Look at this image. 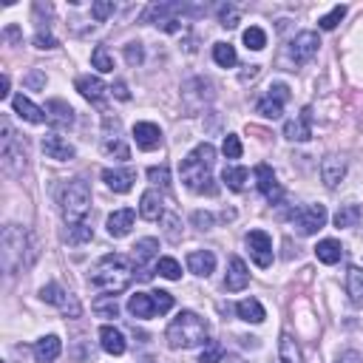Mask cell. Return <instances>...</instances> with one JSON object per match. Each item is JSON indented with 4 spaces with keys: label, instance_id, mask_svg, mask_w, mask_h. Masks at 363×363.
Masks as SVG:
<instances>
[{
    "label": "cell",
    "instance_id": "cell-1",
    "mask_svg": "<svg viewBox=\"0 0 363 363\" xmlns=\"http://www.w3.org/2000/svg\"><path fill=\"white\" fill-rule=\"evenodd\" d=\"M213 159H216V148L210 142H202L190 151L182 165H179V174L182 182L194 190V194H207V196H216L219 187L213 182Z\"/></svg>",
    "mask_w": 363,
    "mask_h": 363
},
{
    "label": "cell",
    "instance_id": "cell-2",
    "mask_svg": "<svg viewBox=\"0 0 363 363\" xmlns=\"http://www.w3.org/2000/svg\"><path fill=\"white\" fill-rule=\"evenodd\" d=\"M134 279V264L128 255L122 253H108L102 255V259L97 261V267L91 270V287L102 290L105 295H117L122 290H128V284H131Z\"/></svg>",
    "mask_w": 363,
    "mask_h": 363
},
{
    "label": "cell",
    "instance_id": "cell-3",
    "mask_svg": "<svg viewBox=\"0 0 363 363\" xmlns=\"http://www.w3.org/2000/svg\"><path fill=\"white\" fill-rule=\"evenodd\" d=\"M204 340H207V321L190 309L179 312L174 318V324L167 327V347L170 349H194V347H202Z\"/></svg>",
    "mask_w": 363,
    "mask_h": 363
},
{
    "label": "cell",
    "instance_id": "cell-4",
    "mask_svg": "<svg viewBox=\"0 0 363 363\" xmlns=\"http://www.w3.org/2000/svg\"><path fill=\"white\" fill-rule=\"evenodd\" d=\"M60 210L66 224H82L91 210V187L85 179H71L60 190Z\"/></svg>",
    "mask_w": 363,
    "mask_h": 363
},
{
    "label": "cell",
    "instance_id": "cell-5",
    "mask_svg": "<svg viewBox=\"0 0 363 363\" xmlns=\"http://www.w3.org/2000/svg\"><path fill=\"white\" fill-rule=\"evenodd\" d=\"M26 230L17 227V224H6L3 227V236H0V261H3V270L12 275L17 272V267L23 264V255H26Z\"/></svg>",
    "mask_w": 363,
    "mask_h": 363
},
{
    "label": "cell",
    "instance_id": "cell-6",
    "mask_svg": "<svg viewBox=\"0 0 363 363\" xmlns=\"http://www.w3.org/2000/svg\"><path fill=\"white\" fill-rule=\"evenodd\" d=\"M0 131H3V137H0V159H3V170L9 176H17L20 170L26 167V148H23V139H20L14 131L9 119L0 122Z\"/></svg>",
    "mask_w": 363,
    "mask_h": 363
},
{
    "label": "cell",
    "instance_id": "cell-7",
    "mask_svg": "<svg viewBox=\"0 0 363 363\" xmlns=\"http://www.w3.org/2000/svg\"><path fill=\"white\" fill-rule=\"evenodd\" d=\"M292 222L301 236H315V233L327 224V207L324 204H304L292 213Z\"/></svg>",
    "mask_w": 363,
    "mask_h": 363
},
{
    "label": "cell",
    "instance_id": "cell-8",
    "mask_svg": "<svg viewBox=\"0 0 363 363\" xmlns=\"http://www.w3.org/2000/svg\"><path fill=\"white\" fill-rule=\"evenodd\" d=\"M134 261L139 270V281H151L156 267H151V261H159V242L156 239H139L134 247Z\"/></svg>",
    "mask_w": 363,
    "mask_h": 363
},
{
    "label": "cell",
    "instance_id": "cell-9",
    "mask_svg": "<svg viewBox=\"0 0 363 363\" xmlns=\"http://www.w3.org/2000/svg\"><path fill=\"white\" fill-rule=\"evenodd\" d=\"M287 99H290V89H287V85L284 82H272L267 97H261L259 102H255V111H259L261 117H267V119H279L284 114V102Z\"/></svg>",
    "mask_w": 363,
    "mask_h": 363
},
{
    "label": "cell",
    "instance_id": "cell-10",
    "mask_svg": "<svg viewBox=\"0 0 363 363\" xmlns=\"http://www.w3.org/2000/svg\"><path fill=\"white\" fill-rule=\"evenodd\" d=\"M40 298H43V301H46V304H54V307H60V309L66 312L69 318H80V312H82L77 298H74L71 292H66V290H62L60 284H46V287L40 290Z\"/></svg>",
    "mask_w": 363,
    "mask_h": 363
},
{
    "label": "cell",
    "instance_id": "cell-11",
    "mask_svg": "<svg viewBox=\"0 0 363 363\" xmlns=\"http://www.w3.org/2000/svg\"><path fill=\"white\" fill-rule=\"evenodd\" d=\"M244 242H247V250L253 255V261L259 264L261 270H267L272 264V239L267 236L264 230H250Z\"/></svg>",
    "mask_w": 363,
    "mask_h": 363
},
{
    "label": "cell",
    "instance_id": "cell-12",
    "mask_svg": "<svg viewBox=\"0 0 363 363\" xmlns=\"http://www.w3.org/2000/svg\"><path fill=\"white\" fill-rule=\"evenodd\" d=\"M318 46H321V40H318L315 32L295 34V40L290 43V57H292V62H295V66H304V62H309L318 54Z\"/></svg>",
    "mask_w": 363,
    "mask_h": 363
},
{
    "label": "cell",
    "instance_id": "cell-13",
    "mask_svg": "<svg viewBox=\"0 0 363 363\" xmlns=\"http://www.w3.org/2000/svg\"><path fill=\"white\" fill-rule=\"evenodd\" d=\"M255 182H259L261 196H264L270 204H279V202L284 199V187H281L279 179H275V174H272L270 165H259V167H255Z\"/></svg>",
    "mask_w": 363,
    "mask_h": 363
},
{
    "label": "cell",
    "instance_id": "cell-14",
    "mask_svg": "<svg viewBox=\"0 0 363 363\" xmlns=\"http://www.w3.org/2000/svg\"><path fill=\"white\" fill-rule=\"evenodd\" d=\"M134 219H137V213L131 207H122V210H114L108 222H105V227H108V236L111 239H125L128 233H131L134 227Z\"/></svg>",
    "mask_w": 363,
    "mask_h": 363
},
{
    "label": "cell",
    "instance_id": "cell-15",
    "mask_svg": "<svg viewBox=\"0 0 363 363\" xmlns=\"http://www.w3.org/2000/svg\"><path fill=\"white\" fill-rule=\"evenodd\" d=\"M134 142H137V148H142V151H156V148L162 145L159 125H154V122H137L134 125Z\"/></svg>",
    "mask_w": 363,
    "mask_h": 363
},
{
    "label": "cell",
    "instance_id": "cell-16",
    "mask_svg": "<svg viewBox=\"0 0 363 363\" xmlns=\"http://www.w3.org/2000/svg\"><path fill=\"white\" fill-rule=\"evenodd\" d=\"M284 137H287L290 142H307V139L312 137V111L304 108L301 117L290 119V122L284 125Z\"/></svg>",
    "mask_w": 363,
    "mask_h": 363
},
{
    "label": "cell",
    "instance_id": "cell-17",
    "mask_svg": "<svg viewBox=\"0 0 363 363\" xmlns=\"http://www.w3.org/2000/svg\"><path fill=\"white\" fill-rule=\"evenodd\" d=\"M43 154H46L49 159H57V162H69L74 159V145H69L62 137L57 134H49V137H43Z\"/></svg>",
    "mask_w": 363,
    "mask_h": 363
},
{
    "label": "cell",
    "instance_id": "cell-18",
    "mask_svg": "<svg viewBox=\"0 0 363 363\" xmlns=\"http://www.w3.org/2000/svg\"><path fill=\"white\" fill-rule=\"evenodd\" d=\"M102 182L108 185L114 194H128V190L134 187V182H137V174L131 167H125V170H111V167H105L102 170Z\"/></svg>",
    "mask_w": 363,
    "mask_h": 363
},
{
    "label": "cell",
    "instance_id": "cell-19",
    "mask_svg": "<svg viewBox=\"0 0 363 363\" xmlns=\"http://www.w3.org/2000/svg\"><path fill=\"white\" fill-rule=\"evenodd\" d=\"M250 284V270L242 259H230V267H227V275H224V290L227 292H239Z\"/></svg>",
    "mask_w": 363,
    "mask_h": 363
},
{
    "label": "cell",
    "instance_id": "cell-20",
    "mask_svg": "<svg viewBox=\"0 0 363 363\" xmlns=\"http://www.w3.org/2000/svg\"><path fill=\"white\" fill-rule=\"evenodd\" d=\"M12 105H14L17 117H23V119H26V122H32V125H43V122H49L46 108H37V105H34L29 97H23V94H17V97L12 99Z\"/></svg>",
    "mask_w": 363,
    "mask_h": 363
},
{
    "label": "cell",
    "instance_id": "cell-21",
    "mask_svg": "<svg viewBox=\"0 0 363 363\" xmlns=\"http://www.w3.org/2000/svg\"><path fill=\"white\" fill-rule=\"evenodd\" d=\"M46 114H49V125H51V128H71V125H74V111H71V105L62 102V99H49Z\"/></svg>",
    "mask_w": 363,
    "mask_h": 363
},
{
    "label": "cell",
    "instance_id": "cell-22",
    "mask_svg": "<svg viewBox=\"0 0 363 363\" xmlns=\"http://www.w3.org/2000/svg\"><path fill=\"white\" fill-rule=\"evenodd\" d=\"M62 352V344L57 335H46L34 344V363H54Z\"/></svg>",
    "mask_w": 363,
    "mask_h": 363
},
{
    "label": "cell",
    "instance_id": "cell-23",
    "mask_svg": "<svg viewBox=\"0 0 363 363\" xmlns=\"http://www.w3.org/2000/svg\"><path fill=\"white\" fill-rule=\"evenodd\" d=\"M77 91L89 99V102H94V105H102V99H105V82L99 80V77H91V74H85V77H80L77 80Z\"/></svg>",
    "mask_w": 363,
    "mask_h": 363
},
{
    "label": "cell",
    "instance_id": "cell-24",
    "mask_svg": "<svg viewBox=\"0 0 363 363\" xmlns=\"http://www.w3.org/2000/svg\"><path fill=\"white\" fill-rule=\"evenodd\" d=\"M187 270L202 275V279H207V275L216 270V255H213L210 250H194L187 255Z\"/></svg>",
    "mask_w": 363,
    "mask_h": 363
},
{
    "label": "cell",
    "instance_id": "cell-25",
    "mask_svg": "<svg viewBox=\"0 0 363 363\" xmlns=\"http://www.w3.org/2000/svg\"><path fill=\"white\" fill-rule=\"evenodd\" d=\"M139 216L148 222H156L165 216V207H162V196L156 190H145L142 199H139Z\"/></svg>",
    "mask_w": 363,
    "mask_h": 363
},
{
    "label": "cell",
    "instance_id": "cell-26",
    "mask_svg": "<svg viewBox=\"0 0 363 363\" xmlns=\"http://www.w3.org/2000/svg\"><path fill=\"white\" fill-rule=\"evenodd\" d=\"M99 347L108 355H125V349H128L125 335L117 327H102L99 329Z\"/></svg>",
    "mask_w": 363,
    "mask_h": 363
},
{
    "label": "cell",
    "instance_id": "cell-27",
    "mask_svg": "<svg viewBox=\"0 0 363 363\" xmlns=\"http://www.w3.org/2000/svg\"><path fill=\"white\" fill-rule=\"evenodd\" d=\"M236 315L242 318V321H247V324H261L267 318L261 301H255V298H244V301H239L236 304Z\"/></svg>",
    "mask_w": 363,
    "mask_h": 363
},
{
    "label": "cell",
    "instance_id": "cell-28",
    "mask_svg": "<svg viewBox=\"0 0 363 363\" xmlns=\"http://www.w3.org/2000/svg\"><path fill=\"white\" fill-rule=\"evenodd\" d=\"M321 176H324L327 187H338V182L347 176V162L338 159V156H327L321 165Z\"/></svg>",
    "mask_w": 363,
    "mask_h": 363
},
{
    "label": "cell",
    "instance_id": "cell-29",
    "mask_svg": "<svg viewBox=\"0 0 363 363\" xmlns=\"http://www.w3.org/2000/svg\"><path fill=\"white\" fill-rule=\"evenodd\" d=\"M128 312H131L134 318H154L156 315V307H154V298L151 295H145V292H137L128 298Z\"/></svg>",
    "mask_w": 363,
    "mask_h": 363
},
{
    "label": "cell",
    "instance_id": "cell-30",
    "mask_svg": "<svg viewBox=\"0 0 363 363\" xmlns=\"http://www.w3.org/2000/svg\"><path fill=\"white\" fill-rule=\"evenodd\" d=\"M315 255L321 264H338L344 259V247H340V242H335V239H324V242H318Z\"/></svg>",
    "mask_w": 363,
    "mask_h": 363
},
{
    "label": "cell",
    "instance_id": "cell-31",
    "mask_svg": "<svg viewBox=\"0 0 363 363\" xmlns=\"http://www.w3.org/2000/svg\"><path fill=\"white\" fill-rule=\"evenodd\" d=\"M347 292H349L355 307H363V270L360 267H349V272H347Z\"/></svg>",
    "mask_w": 363,
    "mask_h": 363
},
{
    "label": "cell",
    "instance_id": "cell-32",
    "mask_svg": "<svg viewBox=\"0 0 363 363\" xmlns=\"http://www.w3.org/2000/svg\"><path fill=\"white\" fill-rule=\"evenodd\" d=\"M102 151L108 154V156H117V159H128V156H131V151H128V145H125V142H122V137H119V128H117L114 134L105 131Z\"/></svg>",
    "mask_w": 363,
    "mask_h": 363
},
{
    "label": "cell",
    "instance_id": "cell-33",
    "mask_svg": "<svg viewBox=\"0 0 363 363\" xmlns=\"http://www.w3.org/2000/svg\"><path fill=\"white\" fill-rule=\"evenodd\" d=\"M222 179L230 190H244L247 187V179H250V170L242 167V165H233V167H224L222 170Z\"/></svg>",
    "mask_w": 363,
    "mask_h": 363
},
{
    "label": "cell",
    "instance_id": "cell-34",
    "mask_svg": "<svg viewBox=\"0 0 363 363\" xmlns=\"http://www.w3.org/2000/svg\"><path fill=\"white\" fill-rule=\"evenodd\" d=\"M363 219V210L358 204H344L335 213V227H358Z\"/></svg>",
    "mask_w": 363,
    "mask_h": 363
},
{
    "label": "cell",
    "instance_id": "cell-35",
    "mask_svg": "<svg viewBox=\"0 0 363 363\" xmlns=\"http://www.w3.org/2000/svg\"><path fill=\"white\" fill-rule=\"evenodd\" d=\"M279 358L281 363H301V352H298V344L290 332H284L279 340Z\"/></svg>",
    "mask_w": 363,
    "mask_h": 363
},
{
    "label": "cell",
    "instance_id": "cell-36",
    "mask_svg": "<svg viewBox=\"0 0 363 363\" xmlns=\"http://www.w3.org/2000/svg\"><path fill=\"white\" fill-rule=\"evenodd\" d=\"M62 239H66L69 244H85V242H91L94 239V230L89 224H69V230L62 233Z\"/></svg>",
    "mask_w": 363,
    "mask_h": 363
},
{
    "label": "cell",
    "instance_id": "cell-37",
    "mask_svg": "<svg viewBox=\"0 0 363 363\" xmlns=\"http://www.w3.org/2000/svg\"><path fill=\"white\" fill-rule=\"evenodd\" d=\"M213 60H216L222 69H233L239 57H236V49H233L230 43H216V46H213Z\"/></svg>",
    "mask_w": 363,
    "mask_h": 363
},
{
    "label": "cell",
    "instance_id": "cell-38",
    "mask_svg": "<svg viewBox=\"0 0 363 363\" xmlns=\"http://www.w3.org/2000/svg\"><path fill=\"white\" fill-rule=\"evenodd\" d=\"M156 272L162 275V279H167V281H179L182 279V267H179L176 259H170V255H165V259L156 261Z\"/></svg>",
    "mask_w": 363,
    "mask_h": 363
},
{
    "label": "cell",
    "instance_id": "cell-39",
    "mask_svg": "<svg viewBox=\"0 0 363 363\" xmlns=\"http://www.w3.org/2000/svg\"><path fill=\"white\" fill-rule=\"evenodd\" d=\"M94 312L97 318H117L119 315V304H117V298L114 295H102L94 301Z\"/></svg>",
    "mask_w": 363,
    "mask_h": 363
},
{
    "label": "cell",
    "instance_id": "cell-40",
    "mask_svg": "<svg viewBox=\"0 0 363 363\" xmlns=\"http://www.w3.org/2000/svg\"><path fill=\"white\" fill-rule=\"evenodd\" d=\"M91 66L97 71H102V74H108V71H114V57L108 54V49H105V46H97L91 51Z\"/></svg>",
    "mask_w": 363,
    "mask_h": 363
},
{
    "label": "cell",
    "instance_id": "cell-41",
    "mask_svg": "<svg viewBox=\"0 0 363 363\" xmlns=\"http://www.w3.org/2000/svg\"><path fill=\"white\" fill-rule=\"evenodd\" d=\"M244 46H247L250 51H261V49L267 46V34H264V29L250 26V29L244 32Z\"/></svg>",
    "mask_w": 363,
    "mask_h": 363
},
{
    "label": "cell",
    "instance_id": "cell-42",
    "mask_svg": "<svg viewBox=\"0 0 363 363\" xmlns=\"http://www.w3.org/2000/svg\"><path fill=\"white\" fill-rule=\"evenodd\" d=\"M222 358H224V347L219 340H207L202 355H199V363H222Z\"/></svg>",
    "mask_w": 363,
    "mask_h": 363
},
{
    "label": "cell",
    "instance_id": "cell-43",
    "mask_svg": "<svg viewBox=\"0 0 363 363\" xmlns=\"http://www.w3.org/2000/svg\"><path fill=\"white\" fill-rule=\"evenodd\" d=\"M344 17H347V6H335L329 14H324L321 20H318V23H321V29H324V32H332V29H335Z\"/></svg>",
    "mask_w": 363,
    "mask_h": 363
},
{
    "label": "cell",
    "instance_id": "cell-44",
    "mask_svg": "<svg viewBox=\"0 0 363 363\" xmlns=\"http://www.w3.org/2000/svg\"><path fill=\"white\" fill-rule=\"evenodd\" d=\"M222 154H224L227 159H239V156H242V139H239L236 134H227L224 142H222Z\"/></svg>",
    "mask_w": 363,
    "mask_h": 363
},
{
    "label": "cell",
    "instance_id": "cell-45",
    "mask_svg": "<svg viewBox=\"0 0 363 363\" xmlns=\"http://www.w3.org/2000/svg\"><path fill=\"white\" fill-rule=\"evenodd\" d=\"M151 298H154V307H156L159 315H165V312L174 309V295H170V292L156 290V292H151Z\"/></svg>",
    "mask_w": 363,
    "mask_h": 363
},
{
    "label": "cell",
    "instance_id": "cell-46",
    "mask_svg": "<svg viewBox=\"0 0 363 363\" xmlns=\"http://www.w3.org/2000/svg\"><path fill=\"white\" fill-rule=\"evenodd\" d=\"M114 12H117V6L111 3V0H99V3H91V14H94L97 23H102V20H108Z\"/></svg>",
    "mask_w": 363,
    "mask_h": 363
},
{
    "label": "cell",
    "instance_id": "cell-47",
    "mask_svg": "<svg viewBox=\"0 0 363 363\" xmlns=\"http://www.w3.org/2000/svg\"><path fill=\"white\" fill-rule=\"evenodd\" d=\"M148 179H151V185H156V187H167V185H170V170H167L165 165L148 167Z\"/></svg>",
    "mask_w": 363,
    "mask_h": 363
},
{
    "label": "cell",
    "instance_id": "cell-48",
    "mask_svg": "<svg viewBox=\"0 0 363 363\" xmlns=\"http://www.w3.org/2000/svg\"><path fill=\"white\" fill-rule=\"evenodd\" d=\"M125 60H128V66H142L145 51H142L139 43H128V46H125Z\"/></svg>",
    "mask_w": 363,
    "mask_h": 363
},
{
    "label": "cell",
    "instance_id": "cell-49",
    "mask_svg": "<svg viewBox=\"0 0 363 363\" xmlns=\"http://www.w3.org/2000/svg\"><path fill=\"white\" fill-rule=\"evenodd\" d=\"M219 20H222L224 29H233V26H239V12L233 6H222L219 9Z\"/></svg>",
    "mask_w": 363,
    "mask_h": 363
},
{
    "label": "cell",
    "instance_id": "cell-50",
    "mask_svg": "<svg viewBox=\"0 0 363 363\" xmlns=\"http://www.w3.org/2000/svg\"><path fill=\"white\" fill-rule=\"evenodd\" d=\"M34 46H37V49H57V37H54L51 32H43V29H40V32L34 34Z\"/></svg>",
    "mask_w": 363,
    "mask_h": 363
},
{
    "label": "cell",
    "instance_id": "cell-51",
    "mask_svg": "<svg viewBox=\"0 0 363 363\" xmlns=\"http://www.w3.org/2000/svg\"><path fill=\"white\" fill-rule=\"evenodd\" d=\"M165 224H167V227H165L167 239H170V242H179V230H176V227H179V219L174 216V213H167V216H165Z\"/></svg>",
    "mask_w": 363,
    "mask_h": 363
},
{
    "label": "cell",
    "instance_id": "cell-52",
    "mask_svg": "<svg viewBox=\"0 0 363 363\" xmlns=\"http://www.w3.org/2000/svg\"><path fill=\"white\" fill-rule=\"evenodd\" d=\"M194 224H196L199 230H210V227H213V216H210L207 210H196V213H194Z\"/></svg>",
    "mask_w": 363,
    "mask_h": 363
},
{
    "label": "cell",
    "instance_id": "cell-53",
    "mask_svg": "<svg viewBox=\"0 0 363 363\" xmlns=\"http://www.w3.org/2000/svg\"><path fill=\"white\" fill-rule=\"evenodd\" d=\"M26 85H29V89H43V85H46V74H43V71H32L26 77Z\"/></svg>",
    "mask_w": 363,
    "mask_h": 363
},
{
    "label": "cell",
    "instance_id": "cell-54",
    "mask_svg": "<svg viewBox=\"0 0 363 363\" xmlns=\"http://www.w3.org/2000/svg\"><path fill=\"white\" fill-rule=\"evenodd\" d=\"M111 91H114V97H117V99H131V91H128V85H125L122 80L111 85Z\"/></svg>",
    "mask_w": 363,
    "mask_h": 363
},
{
    "label": "cell",
    "instance_id": "cell-55",
    "mask_svg": "<svg viewBox=\"0 0 363 363\" xmlns=\"http://www.w3.org/2000/svg\"><path fill=\"white\" fill-rule=\"evenodd\" d=\"M335 363H363V355H358V352H344Z\"/></svg>",
    "mask_w": 363,
    "mask_h": 363
},
{
    "label": "cell",
    "instance_id": "cell-56",
    "mask_svg": "<svg viewBox=\"0 0 363 363\" xmlns=\"http://www.w3.org/2000/svg\"><path fill=\"white\" fill-rule=\"evenodd\" d=\"M9 97V74L0 77V99H6Z\"/></svg>",
    "mask_w": 363,
    "mask_h": 363
}]
</instances>
